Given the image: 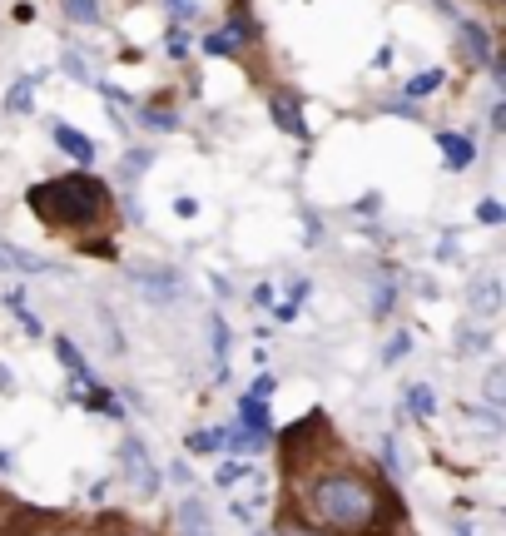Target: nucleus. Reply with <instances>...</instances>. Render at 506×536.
I'll return each mask as SVG.
<instances>
[{
  "label": "nucleus",
  "instance_id": "obj_33",
  "mask_svg": "<svg viewBox=\"0 0 506 536\" xmlns=\"http://www.w3.org/2000/svg\"><path fill=\"white\" fill-rule=\"evenodd\" d=\"M0 393H15V378H10L5 368H0Z\"/></svg>",
  "mask_w": 506,
  "mask_h": 536
},
{
  "label": "nucleus",
  "instance_id": "obj_19",
  "mask_svg": "<svg viewBox=\"0 0 506 536\" xmlns=\"http://www.w3.org/2000/svg\"><path fill=\"white\" fill-rule=\"evenodd\" d=\"M189 452H224V427H204V432H194L189 437Z\"/></svg>",
  "mask_w": 506,
  "mask_h": 536
},
{
  "label": "nucleus",
  "instance_id": "obj_20",
  "mask_svg": "<svg viewBox=\"0 0 506 536\" xmlns=\"http://www.w3.org/2000/svg\"><path fill=\"white\" fill-rule=\"evenodd\" d=\"M442 80H447L442 70H427V75H417V80L407 85V100H422V95H432V90H437Z\"/></svg>",
  "mask_w": 506,
  "mask_h": 536
},
{
  "label": "nucleus",
  "instance_id": "obj_31",
  "mask_svg": "<svg viewBox=\"0 0 506 536\" xmlns=\"http://www.w3.org/2000/svg\"><path fill=\"white\" fill-rule=\"evenodd\" d=\"M382 462H387V472H397V442L392 437L382 442Z\"/></svg>",
  "mask_w": 506,
  "mask_h": 536
},
{
  "label": "nucleus",
  "instance_id": "obj_4",
  "mask_svg": "<svg viewBox=\"0 0 506 536\" xmlns=\"http://www.w3.org/2000/svg\"><path fill=\"white\" fill-rule=\"evenodd\" d=\"M129 278L134 283H144V293L149 298H159V303H169V298H179V288H184V273L169 264H134L129 268Z\"/></svg>",
  "mask_w": 506,
  "mask_h": 536
},
{
  "label": "nucleus",
  "instance_id": "obj_11",
  "mask_svg": "<svg viewBox=\"0 0 506 536\" xmlns=\"http://www.w3.org/2000/svg\"><path fill=\"white\" fill-rule=\"evenodd\" d=\"M55 144H60L65 154H75V164H90V159H95V144L80 130H70V125H55Z\"/></svg>",
  "mask_w": 506,
  "mask_h": 536
},
{
  "label": "nucleus",
  "instance_id": "obj_34",
  "mask_svg": "<svg viewBox=\"0 0 506 536\" xmlns=\"http://www.w3.org/2000/svg\"><path fill=\"white\" fill-rule=\"evenodd\" d=\"M457 536H472V532H467V527H457Z\"/></svg>",
  "mask_w": 506,
  "mask_h": 536
},
{
  "label": "nucleus",
  "instance_id": "obj_16",
  "mask_svg": "<svg viewBox=\"0 0 506 536\" xmlns=\"http://www.w3.org/2000/svg\"><path fill=\"white\" fill-rule=\"evenodd\" d=\"M5 268H20V273H45V259H35V254H20V249H10V244H0V273Z\"/></svg>",
  "mask_w": 506,
  "mask_h": 536
},
{
  "label": "nucleus",
  "instance_id": "obj_7",
  "mask_svg": "<svg viewBox=\"0 0 506 536\" xmlns=\"http://www.w3.org/2000/svg\"><path fill=\"white\" fill-rule=\"evenodd\" d=\"M462 50H467L472 65H487V60H492V35H487L477 20H462Z\"/></svg>",
  "mask_w": 506,
  "mask_h": 536
},
{
  "label": "nucleus",
  "instance_id": "obj_30",
  "mask_svg": "<svg viewBox=\"0 0 506 536\" xmlns=\"http://www.w3.org/2000/svg\"><path fill=\"white\" fill-rule=\"evenodd\" d=\"M273 388H278V383H273V373H263V378L253 383V398H273Z\"/></svg>",
  "mask_w": 506,
  "mask_h": 536
},
{
  "label": "nucleus",
  "instance_id": "obj_32",
  "mask_svg": "<svg viewBox=\"0 0 506 536\" xmlns=\"http://www.w3.org/2000/svg\"><path fill=\"white\" fill-rule=\"evenodd\" d=\"M278 536H323V532H313V527H283Z\"/></svg>",
  "mask_w": 506,
  "mask_h": 536
},
{
  "label": "nucleus",
  "instance_id": "obj_14",
  "mask_svg": "<svg viewBox=\"0 0 506 536\" xmlns=\"http://www.w3.org/2000/svg\"><path fill=\"white\" fill-rule=\"evenodd\" d=\"M5 110H10V115L35 110V80H25V75H20V80L10 85V95H5Z\"/></svg>",
  "mask_w": 506,
  "mask_h": 536
},
{
  "label": "nucleus",
  "instance_id": "obj_1",
  "mask_svg": "<svg viewBox=\"0 0 506 536\" xmlns=\"http://www.w3.org/2000/svg\"><path fill=\"white\" fill-rule=\"evenodd\" d=\"M313 507L328 527H343V532H373V522H378V497L353 472L318 477L313 482Z\"/></svg>",
  "mask_w": 506,
  "mask_h": 536
},
{
  "label": "nucleus",
  "instance_id": "obj_5",
  "mask_svg": "<svg viewBox=\"0 0 506 536\" xmlns=\"http://www.w3.org/2000/svg\"><path fill=\"white\" fill-rule=\"evenodd\" d=\"M437 149H442L447 169H467V164L477 159V144H472V139H462V134H452V130L437 134Z\"/></svg>",
  "mask_w": 506,
  "mask_h": 536
},
{
  "label": "nucleus",
  "instance_id": "obj_8",
  "mask_svg": "<svg viewBox=\"0 0 506 536\" xmlns=\"http://www.w3.org/2000/svg\"><path fill=\"white\" fill-rule=\"evenodd\" d=\"M239 427H249V432H263V437H268V432H273V412H268V398H244L239 402Z\"/></svg>",
  "mask_w": 506,
  "mask_h": 536
},
{
  "label": "nucleus",
  "instance_id": "obj_13",
  "mask_svg": "<svg viewBox=\"0 0 506 536\" xmlns=\"http://www.w3.org/2000/svg\"><path fill=\"white\" fill-rule=\"evenodd\" d=\"M224 447H234V452H263L268 447V437L263 432H249V427H224Z\"/></svg>",
  "mask_w": 506,
  "mask_h": 536
},
{
  "label": "nucleus",
  "instance_id": "obj_24",
  "mask_svg": "<svg viewBox=\"0 0 506 536\" xmlns=\"http://www.w3.org/2000/svg\"><path fill=\"white\" fill-rule=\"evenodd\" d=\"M144 164H149V149H129L125 154V179H139V174H144Z\"/></svg>",
  "mask_w": 506,
  "mask_h": 536
},
{
  "label": "nucleus",
  "instance_id": "obj_25",
  "mask_svg": "<svg viewBox=\"0 0 506 536\" xmlns=\"http://www.w3.org/2000/svg\"><path fill=\"white\" fill-rule=\"evenodd\" d=\"M487 398H492V407H502V398H506V378H502V368H492V373H487Z\"/></svg>",
  "mask_w": 506,
  "mask_h": 536
},
{
  "label": "nucleus",
  "instance_id": "obj_21",
  "mask_svg": "<svg viewBox=\"0 0 506 536\" xmlns=\"http://www.w3.org/2000/svg\"><path fill=\"white\" fill-rule=\"evenodd\" d=\"M397 303V283L392 278H378V293H373V313L378 318H387V308Z\"/></svg>",
  "mask_w": 506,
  "mask_h": 536
},
{
  "label": "nucleus",
  "instance_id": "obj_22",
  "mask_svg": "<svg viewBox=\"0 0 506 536\" xmlns=\"http://www.w3.org/2000/svg\"><path fill=\"white\" fill-rule=\"evenodd\" d=\"M244 477H249V467H244V462H224V467H219V487H224V492H229V487H239Z\"/></svg>",
  "mask_w": 506,
  "mask_h": 536
},
{
  "label": "nucleus",
  "instance_id": "obj_17",
  "mask_svg": "<svg viewBox=\"0 0 506 536\" xmlns=\"http://www.w3.org/2000/svg\"><path fill=\"white\" fill-rule=\"evenodd\" d=\"M407 412H412V417H432V412H437V393H432L427 383L407 388Z\"/></svg>",
  "mask_w": 506,
  "mask_h": 536
},
{
  "label": "nucleus",
  "instance_id": "obj_6",
  "mask_svg": "<svg viewBox=\"0 0 506 536\" xmlns=\"http://www.w3.org/2000/svg\"><path fill=\"white\" fill-rule=\"evenodd\" d=\"M179 532L184 536H214V522H209V512H204L199 497H184V502H179Z\"/></svg>",
  "mask_w": 506,
  "mask_h": 536
},
{
  "label": "nucleus",
  "instance_id": "obj_26",
  "mask_svg": "<svg viewBox=\"0 0 506 536\" xmlns=\"http://www.w3.org/2000/svg\"><path fill=\"white\" fill-rule=\"evenodd\" d=\"M477 219H482V224H502V204H497V199H482V204H477Z\"/></svg>",
  "mask_w": 506,
  "mask_h": 536
},
{
  "label": "nucleus",
  "instance_id": "obj_23",
  "mask_svg": "<svg viewBox=\"0 0 506 536\" xmlns=\"http://www.w3.org/2000/svg\"><path fill=\"white\" fill-rule=\"evenodd\" d=\"M472 303H477V308H482V313H497V303H502V298H497V283H492V278H487V283H482V288H477V298H472Z\"/></svg>",
  "mask_w": 506,
  "mask_h": 536
},
{
  "label": "nucleus",
  "instance_id": "obj_9",
  "mask_svg": "<svg viewBox=\"0 0 506 536\" xmlns=\"http://www.w3.org/2000/svg\"><path fill=\"white\" fill-rule=\"evenodd\" d=\"M268 115H273V120H278L283 130L293 134V139H303V134H308V125H303V115H298V105H293L288 95H273V100H268Z\"/></svg>",
  "mask_w": 506,
  "mask_h": 536
},
{
  "label": "nucleus",
  "instance_id": "obj_29",
  "mask_svg": "<svg viewBox=\"0 0 506 536\" xmlns=\"http://www.w3.org/2000/svg\"><path fill=\"white\" fill-rule=\"evenodd\" d=\"M204 50H209V55H229V50H234V45H229V40H224V35H209V40H204Z\"/></svg>",
  "mask_w": 506,
  "mask_h": 536
},
{
  "label": "nucleus",
  "instance_id": "obj_12",
  "mask_svg": "<svg viewBox=\"0 0 506 536\" xmlns=\"http://www.w3.org/2000/svg\"><path fill=\"white\" fill-rule=\"evenodd\" d=\"M249 497H234V512L244 517V522H258V512H263V502H268V482H258V477H249Z\"/></svg>",
  "mask_w": 506,
  "mask_h": 536
},
{
  "label": "nucleus",
  "instance_id": "obj_27",
  "mask_svg": "<svg viewBox=\"0 0 506 536\" xmlns=\"http://www.w3.org/2000/svg\"><path fill=\"white\" fill-rule=\"evenodd\" d=\"M144 120H149V125H159V130H174V125H179L169 110H144Z\"/></svg>",
  "mask_w": 506,
  "mask_h": 536
},
{
  "label": "nucleus",
  "instance_id": "obj_2",
  "mask_svg": "<svg viewBox=\"0 0 506 536\" xmlns=\"http://www.w3.org/2000/svg\"><path fill=\"white\" fill-rule=\"evenodd\" d=\"M30 209L60 214L65 224H90L105 209V189L90 174H65V179H50V184L30 189Z\"/></svg>",
  "mask_w": 506,
  "mask_h": 536
},
{
  "label": "nucleus",
  "instance_id": "obj_3",
  "mask_svg": "<svg viewBox=\"0 0 506 536\" xmlns=\"http://www.w3.org/2000/svg\"><path fill=\"white\" fill-rule=\"evenodd\" d=\"M120 472H125V482L139 497H154V492H159V467L149 462V447H144L139 437H125V442H120Z\"/></svg>",
  "mask_w": 506,
  "mask_h": 536
},
{
  "label": "nucleus",
  "instance_id": "obj_15",
  "mask_svg": "<svg viewBox=\"0 0 506 536\" xmlns=\"http://www.w3.org/2000/svg\"><path fill=\"white\" fill-rule=\"evenodd\" d=\"M209 338H214V363H219V383H229V368H224V358H229V328H224V318H219V313L209 318Z\"/></svg>",
  "mask_w": 506,
  "mask_h": 536
},
{
  "label": "nucleus",
  "instance_id": "obj_18",
  "mask_svg": "<svg viewBox=\"0 0 506 536\" xmlns=\"http://www.w3.org/2000/svg\"><path fill=\"white\" fill-rule=\"evenodd\" d=\"M65 20H75V25H100V0H65Z\"/></svg>",
  "mask_w": 506,
  "mask_h": 536
},
{
  "label": "nucleus",
  "instance_id": "obj_10",
  "mask_svg": "<svg viewBox=\"0 0 506 536\" xmlns=\"http://www.w3.org/2000/svg\"><path fill=\"white\" fill-rule=\"evenodd\" d=\"M55 353H60L65 373H70V378H75L80 388H85V383H95V378H90V363H85V353H80V348H75L70 338H55Z\"/></svg>",
  "mask_w": 506,
  "mask_h": 536
},
{
  "label": "nucleus",
  "instance_id": "obj_28",
  "mask_svg": "<svg viewBox=\"0 0 506 536\" xmlns=\"http://www.w3.org/2000/svg\"><path fill=\"white\" fill-rule=\"evenodd\" d=\"M169 55H174V60L189 55V50H184V30H169Z\"/></svg>",
  "mask_w": 506,
  "mask_h": 536
}]
</instances>
